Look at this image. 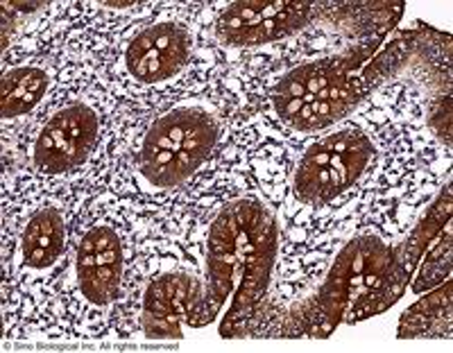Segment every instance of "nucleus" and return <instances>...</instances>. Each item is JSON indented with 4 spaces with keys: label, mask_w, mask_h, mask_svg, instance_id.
I'll list each match as a JSON object with an SVG mask.
<instances>
[{
    "label": "nucleus",
    "mask_w": 453,
    "mask_h": 353,
    "mask_svg": "<svg viewBox=\"0 0 453 353\" xmlns=\"http://www.w3.org/2000/svg\"><path fill=\"white\" fill-rule=\"evenodd\" d=\"M50 88V71L42 64H23L3 73L0 109L3 120H16L35 111Z\"/></svg>",
    "instance_id": "nucleus-13"
},
{
    "label": "nucleus",
    "mask_w": 453,
    "mask_h": 353,
    "mask_svg": "<svg viewBox=\"0 0 453 353\" xmlns=\"http://www.w3.org/2000/svg\"><path fill=\"white\" fill-rule=\"evenodd\" d=\"M408 55V43L406 42H392L381 55L376 57L374 62L363 71V87H372L386 80L388 73L395 71V66L403 62V57Z\"/></svg>",
    "instance_id": "nucleus-18"
},
{
    "label": "nucleus",
    "mask_w": 453,
    "mask_h": 353,
    "mask_svg": "<svg viewBox=\"0 0 453 353\" xmlns=\"http://www.w3.org/2000/svg\"><path fill=\"white\" fill-rule=\"evenodd\" d=\"M209 303L211 302L204 288L188 274H161L145 292L141 315L145 335L155 340H181V315L191 326H204L216 318V311Z\"/></svg>",
    "instance_id": "nucleus-10"
},
{
    "label": "nucleus",
    "mask_w": 453,
    "mask_h": 353,
    "mask_svg": "<svg viewBox=\"0 0 453 353\" xmlns=\"http://www.w3.org/2000/svg\"><path fill=\"white\" fill-rule=\"evenodd\" d=\"M263 209L254 202H238L222 211L209 231V302L213 311L241 283L242 267L252 245V231L261 218Z\"/></svg>",
    "instance_id": "nucleus-8"
},
{
    "label": "nucleus",
    "mask_w": 453,
    "mask_h": 353,
    "mask_svg": "<svg viewBox=\"0 0 453 353\" xmlns=\"http://www.w3.org/2000/svg\"><path fill=\"white\" fill-rule=\"evenodd\" d=\"M361 97L363 87L354 84L351 80L334 84V87H326L302 104V109L295 113L290 125L295 129H299V132H318V129H325L329 125L342 120L356 107V103Z\"/></svg>",
    "instance_id": "nucleus-14"
},
{
    "label": "nucleus",
    "mask_w": 453,
    "mask_h": 353,
    "mask_svg": "<svg viewBox=\"0 0 453 353\" xmlns=\"http://www.w3.org/2000/svg\"><path fill=\"white\" fill-rule=\"evenodd\" d=\"M392 263H395L392 249L381 235L372 231H363L354 241L347 242L319 288V318L326 324V335L345 318L347 308L354 303V299L363 302L365 295L374 292L381 297L379 303L381 311L390 306L392 299L388 295L386 281L392 274Z\"/></svg>",
    "instance_id": "nucleus-4"
},
{
    "label": "nucleus",
    "mask_w": 453,
    "mask_h": 353,
    "mask_svg": "<svg viewBox=\"0 0 453 353\" xmlns=\"http://www.w3.org/2000/svg\"><path fill=\"white\" fill-rule=\"evenodd\" d=\"M449 274H451V225H449L447 235H438V247L426 249V261H424L418 281H415V292L440 286L444 279H449Z\"/></svg>",
    "instance_id": "nucleus-17"
},
{
    "label": "nucleus",
    "mask_w": 453,
    "mask_h": 353,
    "mask_svg": "<svg viewBox=\"0 0 453 353\" xmlns=\"http://www.w3.org/2000/svg\"><path fill=\"white\" fill-rule=\"evenodd\" d=\"M125 242L120 226L111 218L93 222L73 258V286L80 306L87 312H104L116 302L123 283Z\"/></svg>",
    "instance_id": "nucleus-7"
},
{
    "label": "nucleus",
    "mask_w": 453,
    "mask_h": 353,
    "mask_svg": "<svg viewBox=\"0 0 453 353\" xmlns=\"http://www.w3.org/2000/svg\"><path fill=\"white\" fill-rule=\"evenodd\" d=\"M3 7H5V10L10 7V10H16V12H23V14H27V12L42 10V7H46V5H43V3H5Z\"/></svg>",
    "instance_id": "nucleus-19"
},
{
    "label": "nucleus",
    "mask_w": 453,
    "mask_h": 353,
    "mask_svg": "<svg viewBox=\"0 0 453 353\" xmlns=\"http://www.w3.org/2000/svg\"><path fill=\"white\" fill-rule=\"evenodd\" d=\"M363 59L345 55V57H331V59H319L315 64H304L279 80L277 87L273 88V107L283 118L286 123L293 120L295 113L302 109L306 100L319 93L322 88L334 87V84L347 82L349 73L354 66H358Z\"/></svg>",
    "instance_id": "nucleus-11"
},
{
    "label": "nucleus",
    "mask_w": 453,
    "mask_h": 353,
    "mask_svg": "<svg viewBox=\"0 0 453 353\" xmlns=\"http://www.w3.org/2000/svg\"><path fill=\"white\" fill-rule=\"evenodd\" d=\"M376 148L370 134L345 125L304 150L293 177V195L304 204H335L372 168Z\"/></svg>",
    "instance_id": "nucleus-3"
},
{
    "label": "nucleus",
    "mask_w": 453,
    "mask_h": 353,
    "mask_svg": "<svg viewBox=\"0 0 453 353\" xmlns=\"http://www.w3.org/2000/svg\"><path fill=\"white\" fill-rule=\"evenodd\" d=\"M220 139V118L204 104L184 103L155 116L139 134L129 181L148 200H164L191 181Z\"/></svg>",
    "instance_id": "nucleus-1"
},
{
    "label": "nucleus",
    "mask_w": 453,
    "mask_h": 353,
    "mask_svg": "<svg viewBox=\"0 0 453 353\" xmlns=\"http://www.w3.org/2000/svg\"><path fill=\"white\" fill-rule=\"evenodd\" d=\"M274 254H277V226H274L273 215H265V211H263L252 231V245H250L248 258H245L234 306L229 308L225 324H236L238 319H245V315L257 306L261 292L265 290L270 281Z\"/></svg>",
    "instance_id": "nucleus-12"
},
{
    "label": "nucleus",
    "mask_w": 453,
    "mask_h": 353,
    "mask_svg": "<svg viewBox=\"0 0 453 353\" xmlns=\"http://www.w3.org/2000/svg\"><path fill=\"white\" fill-rule=\"evenodd\" d=\"M309 3H232L220 12L216 36L229 48H257L297 35L311 23Z\"/></svg>",
    "instance_id": "nucleus-9"
},
{
    "label": "nucleus",
    "mask_w": 453,
    "mask_h": 353,
    "mask_svg": "<svg viewBox=\"0 0 453 353\" xmlns=\"http://www.w3.org/2000/svg\"><path fill=\"white\" fill-rule=\"evenodd\" d=\"M451 331V283H444L428 297L418 302L403 312L399 322V338H433V335H449Z\"/></svg>",
    "instance_id": "nucleus-15"
},
{
    "label": "nucleus",
    "mask_w": 453,
    "mask_h": 353,
    "mask_svg": "<svg viewBox=\"0 0 453 353\" xmlns=\"http://www.w3.org/2000/svg\"><path fill=\"white\" fill-rule=\"evenodd\" d=\"M451 222V184L447 181V188L444 193L440 195L435 204L431 206L426 215H424L422 220L415 225V229L411 231L408 235L406 245H403L402 251V267L406 272H411L412 267L418 265V261L422 258L424 249L433 245V241H438V235L442 234L444 226Z\"/></svg>",
    "instance_id": "nucleus-16"
},
{
    "label": "nucleus",
    "mask_w": 453,
    "mask_h": 353,
    "mask_svg": "<svg viewBox=\"0 0 453 353\" xmlns=\"http://www.w3.org/2000/svg\"><path fill=\"white\" fill-rule=\"evenodd\" d=\"M68 218L66 206L57 200L32 204L16 218L14 241H10V270L23 290L50 286L66 263Z\"/></svg>",
    "instance_id": "nucleus-6"
},
{
    "label": "nucleus",
    "mask_w": 453,
    "mask_h": 353,
    "mask_svg": "<svg viewBox=\"0 0 453 353\" xmlns=\"http://www.w3.org/2000/svg\"><path fill=\"white\" fill-rule=\"evenodd\" d=\"M103 120V107L91 97H78L57 107L32 139V168L48 180L80 173L98 150Z\"/></svg>",
    "instance_id": "nucleus-5"
},
{
    "label": "nucleus",
    "mask_w": 453,
    "mask_h": 353,
    "mask_svg": "<svg viewBox=\"0 0 453 353\" xmlns=\"http://www.w3.org/2000/svg\"><path fill=\"white\" fill-rule=\"evenodd\" d=\"M196 55L197 39L191 26L177 16H161L125 39L113 68L129 91L164 93L177 88Z\"/></svg>",
    "instance_id": "nucleus-2"
}]
</instances>
